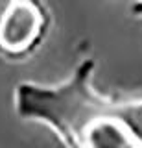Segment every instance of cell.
<instances>
[{
  "mask_svg": "<svg viewBox=\"0 0 142 148\" xmlns=\"http://www.w3.org/2000/svg\"><path fill=\"white\" fill-rule=\"evenodd\" d=\"M126 104L105 102L67 143L70 148H142V143L124 122Z\"/></svg>",
  "mask_w": 142,
  "mask_h": 148,
  "instance_id": "cell-1",
  "label": "cell"
}]
</instances>
